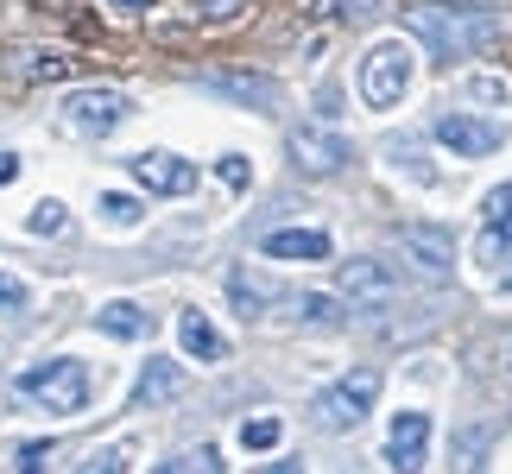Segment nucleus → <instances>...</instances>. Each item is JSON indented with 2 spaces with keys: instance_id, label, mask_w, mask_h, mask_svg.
<instances>
[{
  "instance_id": "32",
  "label": "nucleus",
  "mask_w": 512,
  "mask_h": 474,
  "mask_svg": "<svg viewBox=\"0 0 512 474\" xmlns=\"http://www.w3.org/2000/svg\"><path fill=\"white\" fill-rule=\"evenodd\" d=\"M127 456H133V449H95V456H89L83 468H89V474H108V468H121Z\"/></svg>"
},
{
  "instance_id": "28",
  "label": "nucleus",
  "mask_w": 512,
  "mask_h": 474,
  "mask_svg": "<svg viewBox=\"0 0 512 474\" xmlns=\"http://www.w3.org/2000/svg\"><path fill=\"white\" fill-rule=\"evenodd\" d=\"M215 177H222V184H228V190H247V184H253V165H247V158H241V152H228V158H222V165H215Z\"/></svg>"
},
{
  "instance_id": "7",
  "label": "nucleus",
  "mask_w": 512,
  "mask_h": 474,
  "mask_svg": "<svg viewBox=\"0 0 512 474\" xmlns=\"http://www.w3.org/2000/svg\"><path fill=\"white\" fill-rule=\"evenodd\" d=\"M399 253L411 266L424 272V279H456V241H449L443 228H430V222H411V228H399Z\"/></svg>"
},
{
  "instance_id": "25",
  "label": "nucleus",
  "mask_w": 512,
  "mask_h": 474,
  "mask_svg": "<svg viewBox=\"0 0 512 474\" xmlns=\"http://www.w3.org/2000/svg\"><path fill=\"white\" fill-rule=\"evenodd\" d=\"M64 222H70V215H64V203H51V196H45V203H38V209L26 215V228H32V234H57Z\"/></svg>"
},
{
  "instance_id": "24",
  "label": "nucleus",
  "mask_w": 512,
  "mask_h": 474,
  "mask_svg": "<svg viewBox=\"0 0 512 474\" xmlns=\"http://www.w3.org/2000/svg\"><path fill=\"white\" fill-rule=\"evenodd\" d=\"M26 304H32V285L13 279V272H0V316H19Z\"/></svg>"
},
{
  "instance_id": "22",
  "label": "nucleus",
  "mask_w": 512,
  "mask_h": 474,
  "mask_svg": "<svg viewBox=\"0 0 512 474\" xmlns=\"http://www.w3.org/2000/svg\"><path fill=\"white\" fill-rule=\"evenodd\" d=\"M253 0H196V19L203 26H234V19H247Z\"/></svg>"
},
{
  "instance_id": "2",
  "label": "nucleus",
  "mask_w": 512,
  "mask_h": 474,
  "mask_svg": "<svg viewBox=\"0 0 512 474\" xmlns=\"http://www.w3.org/2000/svg\"><path fill=\"white\" fill-rule=\"evenodd\" d=\"M13 392L70 418V411L89 405V373H83V361H38V367H26V373L13 380Z\"/></svg>"
},
{
  "instance_id": "11",
  "label": "nucleus",
  "mask_w": 512,
  "mask_h": 474,
  "mask_svg": "<svg viewBox=\"0 0 512 474\" xmlns=\"http://www.w3.org/2000/svg\"><path fill=\"white\" fill-rule=\"evenodd\" d=\"M424 443H430V418L424 411H399L392 430H386V462L399 474H418L424 468Z\"/></svg>"
},
{
  "instance_id": "9",
  "label": "nucleus",
  "mask_w": 512,
  "mask_h": 474,
  "mask_svg": "<svg viewBox=\"0 0 512 474\" xmlns=\"http://www.w3.org/2000/svg\"><path fill=\"white\" fill-rule=\"evenodd\" d=\"M196 83H203L209 95L241 102V108H279V83H272V76H253V70H203Z\"/></svg>"
},
{
  "instance_id": "8",
  "label": "nucleus",
  "mask_w": 512,
  "mask_h": 474,
  "mask_svg": "<svg viewBox=\"0 0 512 474\" xmlns=\"http://www.w3.org/2000/svg\"><path fill=\"white\" fill-rule=\"evenodd\" d=\"M133 177H140L146 190H159V196H190L196 190V165L190 158H177V152H140V158H127Z\"/></svg>"
},
{
  "instance_id": "12",
  "label": "nucleus",
  "mask_w": 512,
  "mask_h": 474,
  "mask_svg": "<svg viewBox=\"0 0 512 474\" xmlns=\"http://www.w3.org/2000/svg\"><path fill=\"white\" fill-rule=\"evenodd\" d=\"M336 291H342V304H386L392 298V272L380 260H348L336 272Z\"/></svg>"
},
{
  "instance_id": "35",
  "label": "nucleus",
  "mask_w": 512,
  "mask_h": 474,
  "mask_svg": "<svg viewBox=\"0 0 512 474\" xmlns=\"http://www.w3.org/2000/svg\"><path fill=\"white\" fill-rule=\"evenodd\" d=\"M114 7H121V13H140V7H152V0H114Z\"/></svg>"
},
{
  "instance_id": "34",
  "label": "nucleus",
  "mask_w": 512,
  "mask_h": 474,
  "mask_svg": "<svg viewBox=\"0 0 512 474\" xmlns=\"http://www.w3.org/2000/svg\"><path fill=\"white\" fill-rule=\"evenodd\" d=\"M13 177H19V158H7V152H0V184H13Z\"/></svg>"
},
{
  "instance_id": "23",
  "label": "nucleus",
  "mask_w": 512,
  "mask_h": 474,
  "mask_svg": "<svg viewBox=\"0 0 512 474\" xmlns=\"http://www.w3.org/2000/svg\"><path fill=\"white\" fill-rule=\"evenodd\" d=\"M481 449H487V430H462L456 449H449V468H481Z\"/></svg>"
},
{
  "instance_id": "21",
  "label": "nucleus",
  "mask_w": 512,
  "mask_h": 474,
  "mask_svg": "<svg viewBox=\"0 0 512 474\" xmlns=\"http://www.w3.org/2000/svg\"><path fill=\"white\" fill-rule=\"evenodd\" d=\"M140 215H146L140 196H114V190L102 196V222H108V228H140Z\"/></svg>"
},
{
  "instance_id": "6",
  "label": "nucleus",
  "mask_w": 512,
  "mask_h": 474,
  "mask_svg": "<svg viewBox=\"0 0 512 474\" xmlns=\"http://www.w3.org/2000/svg\"><path fill=\"white\" fill-rule=\"evenodd\" d=\"M285 146H291V165L298 171H310V177H329V171H342L348 165V140L336 127H291L285 133Z\"/></svg>"
},
{
  "instance_id": "1",
  "label": "nucleus",
  "mask_w": 512,
  "mask_h": 474,
  "mask_svg": "<svg viewBox=\"0 0 512 474\" xmlns=\"http://www.w3.org/2000/svg\"><path fill=\"white\" fill-rule=\"evenodd\" d=\"M405 32L424 38L437 64H456V57L494 45V13H475V7H449V0H430V7H405Z\"/></svg>"
},
{
  "instance_id": "19",
  "label": "nucleus",
  "mask_w": 512,
  "mask_h": 474,
  "mask_svg": "<svg viewBox=\"0 0 512 474\" xmlns=\"http://www.w3.org/2000/svg\"><path fill=\"white\" fill-rule=\"evenodd\" d=\"M475 260H481V272H506L512 266V222H481Z\"/></svg>"
},
{
  "instance_id": "15",
  "label": "nucleus",
  "mask_w": 512,
  "mask_h": 474,
  "mask_svg": "<svg viewBox=\"0 0 512 474\" xmlns=\"http://www.w3.org/2000/svg\"><path fill=\"white\" fill-rule=\"evenodd\" d=\"M285 298V285H272L266 272H253V266H234L228 272V304L241 310V316H260L266 304H279Z\"/></svg>"
},
{
  "instance_id": "31",
  "label": "nucleus",
  "mask_w": 512,
  "mask_h": 474,
  "mask_svg": "<svg viewBox=\"0 0 512 474\" xmlns=\"http://www.w3.org/2000/svg\"><path fill=\"white\" fill-rule=\"evenodd\" d=\"M468 95H475V102H506V83L500 76H468Z\"/></svg>"
},
{
  "instance_id": "13",
  "label": "nucleus",
  "mask_w": 512,
  "mask_h": 474,
  "mask_svg": "<svg viewBox=\"0 0 512 474\" xmlns=\"http://www.w3.org/2000/svg\"><path fill=\"white\" fill-rule=\"evenodd\" d=\"M171 399H184V367L177 361H146L140 367V380H133V411H152V405H171Z\"/></svg>"
},
{
  "instance_id": "29",
  "label": "nucleus",
  "mask_w": 512,
  "mask_h": 474,
  "mask_svg": "<svg viewBox=\"0 0 512 474\" xmlns=\"http://www.w3.org/2000/svg\"><path fill=\"white\" fill-rule=\"evenodd\" d=\"M241 443H247V449H272V443H279V418H253V424L241 430Z\"/></svg>"
},
{
  "instance_id": "3",
  "label": "nucleus",
  "mask_w": 512,
  "mask_h": 474,
  "mask_svg": "<svg viewBox=\"0 0 512 474\" xmlns=\"http://www.w3.org/2000/svg\"><path fill=\"white\" fill-rule=\"evenodd\" d=\"M411 89V45L405 38H380L361 51V102L367 108H399Z\"/></svg>"
},
{
  "instance_id": "20",
  "label": "nucleus",
  "mask_w": 512,
  "mask_h": 474,
  "mask_svg": "<svg viewBox=\"0 0 512 474\" xmlns=\"http://www.w3.org/2000/svg\"><path fill=\"white\" fill-rule=\"evenodd\" d=\"M291 310H298L304 323H336V316H342V291H336V298H323V291H298Z\"/></svg>"
},
{
  "instance_id": "30",
  "label": "nucleus",
  "mask_w": 512,
  "mask_h": 474,
  "mask_svg": "<svg viewBox=\"0 0 512 474\" xmlns=\"http://www.w3.org/2000/svg\"><path fill=\"white\" fill-rule=\"evenodd\" d=\"M481 215H487V222H512V184H494V190H487Z\"/></svg>"
},
{
  "instance_id": "10",
  "label": "nucleus",
  "mask_w": 512,
  "mask_h": 474,
  "mask_svg": "<svg viewBox=\"0 0 512 474\" xmlns=\"http://www.w3.org/2000/svg\"><path fill=\"white\" fill-rule=\"evenodd\" d=\"M437 140L449 152H462V158H487V152L506 146V133L494 121H475V114H443V121H437Z\"/></svg>"
},
{
  "instance_id": "4",
  "label": "nucleus",
  "mask_w": 512,
  "mask_h": 474,
  "mask_svg": "<svg viewBox=\"0 0 512 474\" xmlns=\"http://www.w3.org/2000/svg\"><path fill=\"white\" fill-rule=\"evenodd\" d=\"M373 392H380V367H348L342 386L317 392V424L323 430H354L373 411Z\"/></svg>"
},
{
  "instance_id": "26",
  "label": "nucleus",
  "mask_w": 512,
  "mask_h": 474,
  "mask_svg": "<svg viewBox=\"0 0 512 474\" xmlns=\"http://www.w3.org/2000/svg\"><path fill=\"white\" fill-rule=\"evenodd\" d=\"M171 474H215L222 468V456H215V449H190V456H177V462H165Z\"/></svg>"
},
{
  "instance_id": "5",
  "label": "nucleus",
  "mask_w": 512,
  "mask_h": 474,
  "mask_svg": "<svg viewBox=\"0 0 512 474\" xmlns=\"http://www.w3.org/2000/svg\"><path fill=\"white\" fill-rule=\"evenodd\" d=\"M127 95L121 89H76V95H64V127L70 133H83V140H102V133H114L127 121Z\"/></svg>"
},
{
  "instance_id": "14",
  "label": "nucleus",
  "mask_w": 512,
  "mask_h": 474,
  "mask_svg": "<svg viewBox=\"0 0 512 474\" xmlns=\"http://www.w3.org/2000/svg\"><path fill=\"white\" fill-rule=\"evenodd\" d=\"M177 342H184V354H190V361H228V342H222V335H215V323H209V316L203 310H177Z\"/></svg>"
},
{
  "instance_id": "17",
  "label": "nucleus",
  "mask_w": 512,
  "mask_h": 474,
  "mask_svg": "<svg viewBox=\"0 0 512 474\" xmlns=\"http://www.w3.org/2000/svg\"><path fill=\"white\" fill-rule=\"evenodd\" d=\"M7 76H13V83H64L70 57L64 51H13L7 57Z\"/></svg>"
},
{
  "instance_id": "33",
  "label": "nucleus",
  "mask_w": 512,
  "mask_h": 474,
  "mask_svg": "<svg viewBox=\"0 0 512 474\" xmlns=\"http://www.w3.org/2000/svg\"><path fill=\"white\" fill-rule=\"evenodd\" d=\"M45 456H51V443H26V449H19V456H13V468H38Z\"/></svg>"
},
{
  "instance_id": "27",
  "label": "nucleus",
  "mask_w": 512,
  "mask_h": 474,
  "mask_svg": "<svg viewBox=\"0 0 512 474\" xmlns=\"http://www.w3.org/2000/svg\"><path fill=\"white\" fill-rule=\"evenodd\" d=\"M386 7H392V0H323V13H342V19H373Z\"/></svg>"
},
{
  "instance_id": "16",
  "label": "nucleus",
  "mask_w": 512,
  "mask_h": 474,
  "mask_svg": "<svg viewBox=\"0 0 512 474\" xmlns=\"http://www.w3.org/2000/svg\"><path fill=\"white\" fill-rule=\"evenodd\" d=\"M266 260H329V234L323 228H279V234H266Z\"/></svg>"
},
{
  "instance_id": "18",
  "label": "nucleus",
  "mask_w": 512,
  "mask_h": 474,
  "mask_svg": "<svg viewBox=\"0 0 512 474\" xmlns=\"http://www.w3.org/2000/svg\"><path fill=\"white\" fill-rule=\"evenodd\" d=\"M95 329H102V335H121V342H146V335H152V316L140 310V304H102V310H95Z\"/></svg>"
}]
</instances>
